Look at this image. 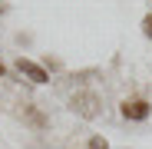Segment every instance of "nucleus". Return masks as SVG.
Wrapping results in <instances>:
<instances>
[{
    "label": "nucleus",
    "instance_id": "1",
    "mask_svg": "<svg viewBox=\"0 0 152 149\" xmlns=\"http://www.w3.org/2000/svg\"><path fill=\"white\" fill-rule=\"evenodd\" d=\"M99 106H103V99H99L93 90H76L69 96V109L76 116H83V119H96L99 116Z\"/></svg>",
    "mask_w": 152,
    "mask_h": 149
},
{
    "label": "nucleus",
    "instance_id": "2",
    "mask_svg": "<svg viewBox=\"0 0 152 149\" xmlns=\"http://www.w3.org/2000/svg\"><path fill=\"white\" fill-rule=\"evenodd\" d=\"M119 113L129 119V123H142V119H149V113H152V106L145 103V99H126V103L119 106Z\"/></svg>",
    "mask_w": 152,
    "mask_h": 149
},
{
    "label": "nucleus",
    "instance_id": "3",
    "mask_svg": "<svg viewBox=\"0 0 152 149\" xmlns=\"http://www.w3.org/2000/svg\"><path fill=\"white\" fill-rule=\"evenodd\" d=\"M17 70L27 76L30 83H50V76H46V70L40 66V63H33V60H27V57H20L17 60Z\"/></svg>",
    "mask_w": 152,
    "mask_h": 149
},
{
    "label": "nucleus",
    "instance_id": "4",
    "mask_svg": "<svg viewBox=\"0 0 152 149\" xmlns=\"http://www.w3.org/2000/svg\"><path fill=\"white\" fill-rule=\"evenodd\" d=\"M86 149H109V142H106L103 136H89V142H86Z\"/></svg>",
    "mask_w": 152,
    "mask_h": 149
},
{
    "label": "nucleus",
    "instance_id": "5",
    "mask_svg": "<svg viewBox=\"0 0 152 149\" xmlns=\"http://www.w3.org/2000/svg\"><path fill=\"white\" fill-rule=\"evenodd\" d=\"M27 116H30V123H37V126H46V119H43V116H40L33 106H27Z\"/></svg>",
    "mask_w": 152,
    "mask_h": 149
},
{
    "label": "nucleus",
    "instance_id": "6",
    "mask_svg": "<svg viewBox=\"0 0 152 149\" xmlns=\"http://www.w3.org/2000/svg\"><path fill=\"white\" fill-rule=\"evenodd\" d=\"M142 37H145V40H152V13H149V17H142Z\"/></svg>",
    "mask_w": 152,
    "mask_h": 149
},
{
    "label": "nucleus",
    "instance_id": "7",
    "mask_svg": "<svg viewBox=\"0 0 152 149\" xmlns=\"http://www.w3.org/2000/svg\"><path fill=\"white\" fill-rule=\"evenodd\" d=\"M0 76H7V66H4V63H0Z\"/></svg>",
    "mask_w": 152,
    "mask_h": 149
}]
</instances>
